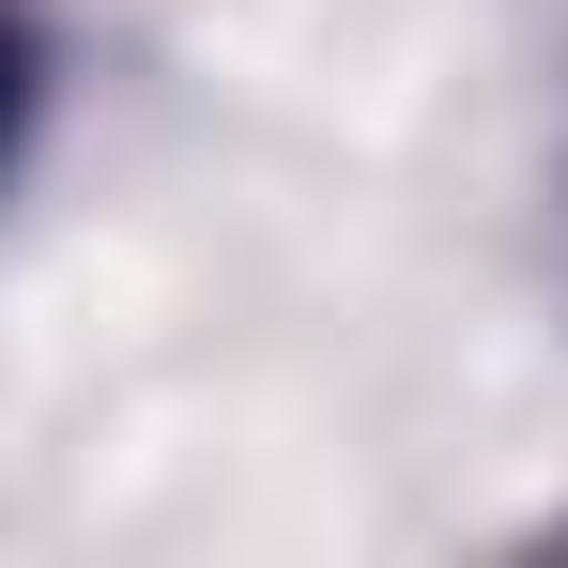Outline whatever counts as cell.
<instances>
[{
    "instance_id": "1",
    "label": "cell",
    "mask_w": 568,
    "mask_h": 568,
    "mask_svg": "<svg viewBox=\"0 0 568 568\" xmlns=\"http://www.w3.org/2000/svg\"><path fill=\"white\" fill-rule=\"evenodd\" d=\"M31 93H47V47H31V16L0 0V170H16V139H31Z\"/></svg>"
}]
</instances>
